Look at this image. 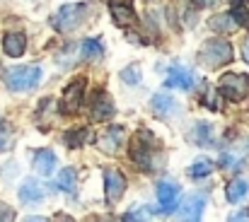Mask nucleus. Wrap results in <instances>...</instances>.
I'll return each mask as SVG.
<instances>
[{
	"label": "nucleus",
	"instance_id": "f257e3e1",
	"mask_svg": "<svg viewBox=\"0 0 249 222\" xmlns=\"http://www.w3.org/2000/svg\"><path fill=\"white\" fill-rule=\"evenodd\" d=\"M230 61H232V46L225 39H211L198 51V63L203 68H211V70L220 68V66L230 63Z\"/></svg>",
	"mask_w": 249,
	"mask_h": 222
},
{
	"label": "nucleus",
	"instance_id": "f03ea898",
	"mask_svg": "<svg viewBox=\"0 0 249 222\" xmlns=\"http://www.w3.org/2000/svg\"><path fill=\"white\" fill-rule=\"evenodd\" d=\"M39 80H41L39 66H15L5 70V82L12 92H29L39 85Z\"/></svg>",
	"mask_w": 249,
	"mask_h": 222
},
{
	"label": "nucleus",
	"instance_id": "7ed1b4c3",
	"mask_svg": "<svg viewBox=\"0 0 249 222\" xmlns=\"http://www.w3.org/2000/svg\"><path fill=\"white\" fill-rule=\"evenodd\" d=\"M155 148H158V143H155L153 133H150V131H141V133L136 136V140H133V148H131L133 162H136L141 169H150L153 157H155Z\"/></svg>",
	"mask_w": 249,
	"mask_h": 222
},
{
	"label": "nucleus",
	"instance_id": "20e7f679",
	"mask_svg": "<svg viewBox=\"0 0 249 222\" xmlns=\"http://www.w3.org/2000/svg\"><path fill=\"white\" fill-rule=\"evenodd\" d=\"M218 92L223 97H228L230 102H242L249 97V75L242 73H228L220 77V87Z\"/></svg>",
	"mask_w": 249,
	"mask_h": 222
},
{
	"label": "nucleus",
	"instance_id": "39448f33",
	"mask_svg": "<svg viewBox=\"0 0 249 222\" xmlns=\"http://www.w3.org/2000/svg\"><path fill=\"white\" fill-rule=\"evenodd\" d=\"M87 7L85 5H63L53 17H51V24L58 29V32H73L80 22H83Z\"/></svg>",
	"mask_w": 249,
	"mask_h": 222
},
{
	"label": "nucleus",
	"instance_id": "423d86ee",
	"mask_svg": "<svg viewBox=\"0 0 249 222\" xmlns=\"http://www.w3.org/2000/svg\"><path fill=\"white\" fill-rule=\"evenodd\" d=\"M126 191V176L119 169H107L104 171V193L109 203H116Z\"/></svg>",
	"mask_w": 249,
	"mask_h": 222
},
{
	"label": "nucleus",
	"instance_id": "0eeeda50",
	"mask_svg": "<svg viewBox=\"0 0 249 222\" xmlns=\"http://www.w3.org/2000/svg\"><path fill=\"white\" fill-rule=\"evenodd\" d=\"M83 92H85V80H75L66 87L63 97H61V109L63 111H78L80 102H83Z\"/></svg>",
	"mask_w": 249,
	"mask_h": 222
},
{
	"label": "nucleus",
	"instance_id": "6e6552de",
	"mask_svg": "<svg viewBox=\"0 0 249 222\" xmlns=\"http://www.w3.org/2000/svg\"><path fill=\"white\" fill-rule=\"evenodd\" d=\"M165 85L167 87H177V89L186 92V89L194 87V75H191V70H186V68H181V66H172L169 73H167Z\"/></svg>",
	"mask_w": 249,
	"mask_h": 222
},
{
	"label": "nucleus",
	"instance_id": "1a4fd4ad",
	"mask_svg": "<svg viewBox=\"0 0 249 222\" xmlns=\"http://www.w3.org/2000/svg\"><path fill=\"white\" fill-rule=\"evenodd\" d=\"M177 198H179V186L177 184H169V181H160L158 184V203H160V208L165 213L177 208Z\"/></svg>",
	"mask_w": 249,
	"mask_h": 222
},
{
	"label": "nucleus",
	"instance_id": "9d476101",
	"mask_svg": "<svg viewBox=\"0 0 249 222\" xmlns=\"http://www.w3.org/2000/svg\"><path fill=\"white\" fill-rule=\"evenodd\" d=\"M114 116V102L107 92H99L92 102V119L94 121H109Z\"/></svg>",
	"mask_w": 249,
	"mask_h": 222
},
{
	"label": "nucleus",
	"instance_id": "9b49d317",
	"mask_svg": "<svg viewBox=\"0 0 249 222\" xmlns=\"http://www.w3.org/2000/svg\"><path fill=\"white\" fill-rule=\"evenodd\" d=\"M203 205H206V198L198 193V196H189L184 201V205L179 208V218L181 220H198L201 213H203Z\"/></svg>",
	"mask_w": 249,
	"mask_h": 222
},
{
	"label": "nucleus",
	"instance_id": "f8f14e48",
	"mask_svg": "<svg viewBox=\"0 0 249 222\" xmlns=\"http://www.w3.org/2000/svg\"><path fill=\"white\" fill-rule=\"evenodd\" d=\"M24 49H27L24 34H17V32L5 34V39H2V51H5L10 58H19V56L24 53Z\"/></svg>",
	"mask_w": 249,
	"mask_h": 222
},
{
	"label": "nucleus",
	"instance_id": "ddd939ff",
	"mask_svg": "<svg viewBox=\"0 0 249 222\" xmlns=\"http://www.w3.org/2000/svg\"><path fill=\"white\" fill-rule=\"evenodd\" d=\"M56 169V154L51 150H39L34 154V171L41 176H49Z\"/></svg>",
	"mask_w": 249,
	"mask_h": 222
},
{
	"label": "nucleus",
	"instance_id": "4468645a",
	"mask_svg": "<svg viewBox=\"0 0 249 222\" xmlns=\"http://www.w3.org/2000/svg\"><path fill=\"white\" fill-rule=\"evenodd\" d=\"M121 143H124V128H119V126H111L109 131H107V136L99 140V148H104L109 154H114L116 150L121 148Z\"/></svg>",
	"mask_w": 249,
	"mask_h": 222
},
{
	"label": "nucleus",
	"instance_id": "2eb2a0df",
	"mask_svg": "<svg viewBox=\"0 0 249 222\" xmlns=\"http://www.w3.org/2000/svg\"><path fill=\"white\" fill-rule=\"evenodd\" d=\"M177 109V102L169 97V94H155L153 97V111L160 116V119H169V114Z\"/></svg>",
	"mask_w": 249,
	"mask_h": 222
},
{
	"label": "nucleus",
	"instance_id": "dca6fc26",
	"mask_svg": "<svg viewBox=\"0 0 249 222\" xmlns=\"http://www.w3.org/2000/svg\"><path fill=\"white\" fill-rule=\"evenodd\" d=\"M225 193H228V201H230V203H240V201H245V198H247L249 184L245 181V179H235V181H230V184H228Z\"/></svg>",
	"mask_w": 249,
	"mask_h": 222
},
{
	"label": "nucleus",
	"instance_id": "f3484780",
	"mask_svg": "<svg viewBox=\"0 0 249 222\" xmlns=\"http://www.w3.org/2000/svg\"><path fill=\"white\" fill-rule=\"evenodd\" d=\"M111 15H114V22L121 24V27H128V24L136 22V12L131 7L121 5V2H111Z\"/></svg>",
	"mask_w": 249,
	"mask_h": 222
},
{
	"label": "nucleus",
	"instance_id": "a211bd4d",
	"mask_svg": "<svg viewBox=\"0 0 249 222\" xmlns=\"http://www.w3.org/2000/svg\"><path fill=\"white\" fill-rule=\"evenodd\" d=\"M191 140L196 145H211L213 143V126L211 123H196L191 128Z\"/></svg>",
	"mask_w": 249,
	"mask_h": 222
},
{
	"label": "nucleus",
	"instance_id": "6ab92c4d",
	"mask_svg": "<svg viewBox=\"0 0 249 222\" xmlns=\"http://www.w3.org/2000/svg\"><path fill=\"white\" fill-rule=\"evenodd\" d=\"M19 198H22L24 203H36V201L44 198V188H41L36 181H27V184H22V188H19Z\"/></svg>",
	"mask_w": 249,
	"mask_h": 222
},
{
	"label": "nucleus",
	"instance_id": "aec40b11",
	"mask_svg": "<svg viewBox=\"0 0 249 222\" xmlns=\"http://www.w3.org/2000/svg\"><path fill=\"white\" fill-rule=\"evenodd\" d=\"M80 53H83V58L87 61H97V58H102V44H99V39H85L83 46H80Z\"/></svg>",
	"mask_w": 249,
	"mask_h": 222
},
{
	"label": "nucleus",
	"instance_id": "412c9836",
	"mask_svg": "<svg viewBox=\"0 0 249 222\" xmlns=\"http://www.w3.org/2000/svg\"><path fill=\"white\" fill-rule=\"evenodd\" d=\"M211 27H213L215 32H232V29H237L240 24H237V19H235L232 12H230V15H218V17H213V19H211Z\"/></svg>",
	"mask_w": 249,
	"mask_h": 222
},
{
	"label": "nucleus",
	"instance_id": "4be33fe9",
	"mask_svg": "<svg viewBox=\"0 0 249 222\" xmlns=\"http://www.w3.org/2000/svg\"><path fill=\"white\" fill-rule=\"evenodd\" d=\"M75 181H78L75 169H71V167L61 169V174H58V188H63L68 193H75Z\"/></svg>",
	"mask_w": 249,
	"mask_h": 222
},
{
	"label": "nucleus",
	"instance_id": "5701e85b",
	"mask_svg": "<svg viewBox=\"0 0 249 222\" xmlns=\"http://www.w3.org/2000/svg\"><path fill=\"white\" fill-rule=\"evenodd\" d=\"M211 171H213V164H211L208 159H198V162L189 169V174H191L194 179H206Z\"/></svg>",
	"mask_w": 249,
	"mask_h": 222
},
{
	"label": "nucleus",
	"instance_id": "b1692460",
	"mask_svg": "<svg viewBox=\"0 0 249 222\" xmlns=\"http://www.w3.org/2000/svg\"><path fill=\"white\" fill-rule=\"evenodd\" d=\"M89 131L87 128H83V131H71V133H66V143L71 145V148H78V145H85L89 138Z\"/></svg>",
	"mask_w": 249,
	"mask_h": 222
},
{
	"label": "nucleus",
	"instance_id": "393cba45",
	"mask_svg": "<svg viewBox=\"0 0 249 222\" xmlns=\"http://www.w3.org/2000/svg\"><path fill=\"white\" fill-rule=\"evenodd\" d=\"M232 17L237 19V24L240 27H249V10L237 0V2H232Z\"/></svg>",
	"mask_w": 249,
	"mask_h": 222
},
{
	"label": "nucleus",
	"instance_id": "a878e982",
	"mask_svg": "<svg viewBox=\"0 0 249 222\" xmlns=\"http://www.w3.org/2000/svg\"><path fill=\"white\" fill-rule=\"evenodd\" d=\"M119 77H121L126 85H138V82H141V68H138V66H128V68H124V70L119 73Z\"/></svg>",
	"mask_w": 249,
	"mask_h": 222
},
{
	"label": "nucleus",
	"instance_id": "bb28decb",
	"mask_svg": "<svg viewBox=\"0 0 249 222\" xmlns=\"http://www.w3.org/2000/svg\"><path fill=\"white\" fill-rule=\"evenodd\" d=\"M12 145V128L7 123H0V150H7Z\"/></svg>",
	"mask_w": 249,
	"mask_h": 222
},
{
	"label": "nucleus",
	"instance_id": "cd10ccee",
	"mask_svg": "<svg viewBox=\"0 0 249 222\" xmlns=\"http://www.w3.org/2000/svg\"><path fill=\"white\" fill-rule=\"evenodd\" d=\"M203 104H206L208 109H213V111H218V109H220V102H218V92H213V87H208Z\"/></svg>",
	"mask_w": 249,
	"mask_h": 222
},
{
	"label": "nucleus",
	"instance_id": "c85d7f7f",
	"mask_svg": "<svg viewBox=\"0 0 249 222\" xmlns=\"http://www.w3.org/2000/svg\"><path fill=\"white\" fill-rule=\"evenodd\" d=\"M218 0H194V5L196 7H208V5H215Z\"/></svg>",
	"mask_w": 249,
	"mask_h": 222
},
{
	"label": "nucleus",
	"instance_id": "c756f323",
	"mask_svg": "<svg viewBox=\"0 0 249 222\" xmlns=\"http://www.w3.org/2000/svg\"><path fill=\"white\" fill-rule=\"evenodd\" d=\"M242 56H245V61L249 63V41H245V46H242Z\"/></svg>",
	"mask_w": 249,
	"mask_h": 222
}]
</instances>
